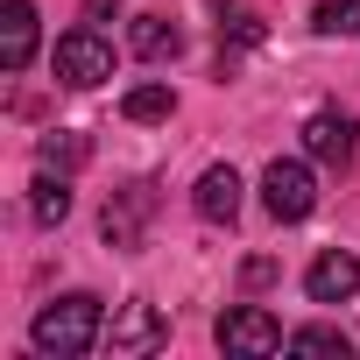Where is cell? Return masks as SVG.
Returning a JSON list of instances; mask_svg holds the SVG:
<instances>
[{
    "mask_svg": "<svg viewBox=\"0 0 360 360\" xmlns=\"http://www.w3.org/2000/svg\"><path fill=\"white\" fill-rule=\"evenodd\" d=\"M99 325H106V304L92 290H71L57 304L36 311V353H57V360H78L99 346Z\"/></svg>",
    "mask_w": 360,
    "mask_h": 360,
    "instance_id": "1",
    "label": "cell"
},
{
    "mask_svg": "<svg viewBox=\"0 0 360 360\" xmlns=\"http://www.w3.org/2000/svg\"><path fill=\"white\" fill-rule=\"evenodd\" d=\"M262 205L283 219V226H297V219H311V205H318V184H311V169L304 162H269L262 169Z\"/></svg>",
    "mask_w": 360,
    "mask_h": 360,
    "instance_id": "2",
    "label": "cell"
},
{
    "mask_svg": "<svg viewBox=\"0 0 360 360\" xmlns=\"http://www.w3.org/2000/svg\"><path fill=\"white\" fill-rule=\"evenodd\" d=\"M57 78L64 85H99V78H113V50L92 36V29H71V36H57Z\"/></svg>",
    "mask_w": 360,
    "mask_h": 360,
    "instance_id": "3",
    "label": "cell"
},
{
    "mask_svg": "<svg viewBox=\"0 0 360 360\" xmlns=\"http://www.w3.org/2000/svg\"><path fill=\"white\" fill-rule=\"evenodd\" d=\"M219 346H226V353H283L290 339H283V325H276L262 304H240V311L219 318Z\"/></svg>",
    "mask_w": 360,
    "mask_h": 360,
    "instance_id": "4",
    "label": "cell"
},
{
    "mask_svg": "<svg viewBox=\"0 0 360 360\" xmlns=\"http://www.w3.org/2000/svg\"><path fill=\"white\" fill-rule=\"evenodd\" d=\"M162 339H169V318L155 304H120V318L106 325V346L113 353H155Z\"/></svg>",
    "mask_w": 360,
    "mask_h": 360,
    "instance_id": "5",
    "label": "cell"
},
{
    "mask_svg": "<svg viewBox=\"0 0 360 360\" xmlns=\"http://www.w3.org/2000/svg\"><path fill=\"white\" fill-rule=\"evenodd\" d=\"M148 212H155V191H148V184H127V191H113V198H106V240H113V248H141V233H148Z\"/></svg>",
    "mask_w": 360,
    "mask_h": 360,
    "instance_id": "6",
    "label": "cell"
},
{
    "mask_svg": "<svg viewBox=\"0 0 360 360\" xmlns=\"http://www.w3.org/2000/svg\"><path fill=\"white\" fill-rule=\"evenodd\" d=\"M304 290H311V304H346V297L360 290V262H353L346 248H325V255L304 269Z\"/></svg>",
    "mask_w": 360,
    "mask_h": 360,
    "instance_id": "7",
    "label": "cell"
},
{
    "mask_svg": "<svg viewBox=\"0 0 360 360\" xmlns=\"http://www.w3.org/2000/svg\"><path fill=\"white\" fill-rule=\"evenodd\" d=\"M353 134H360L353 113H311L304 120V155L311 162H353Z\"/></svg>",
    "mask_w": 360,
    "mask_h": 360,
    "instance_id": "8",
    "label": "cell"
},
{
    "mask_svg": "<svg viewBox=\"0 0 360 360\" xmlns=\"http://www.w3.org/2000/svg\"><path fill=\"white\" fill-rule=\"evenodd\" d=\"M29 57H36V0H8V15H0V64L29 71Z\"/></svg>",
    "mask_w": 360,
    "mask_h": 360,
    "instance_id": "9",
    "label": "cell"
},
{
    "mask_svg": "<svg viewBox=\"0 0 360 360\" xmlns=\"http://www.w3.org/2000/svg\"><path fill=\"white\" fill-rule=\"evenodd\" d=\"M191 205H198V219L233 226V212H240V176H233V169H205L198 191H191Z\"/></svg>",
    "mask_w": 360,
    "mask_h": 360,
    "instance_id": "10",
    "label": "cell"
},
{
    "mask_svg": "<svg viewBox=\"0 0 360 360\" xmlns=\"http://www.w3.org/2000/svg\"><path fill=\"white\" fill-rule=\"evenodd\" d=\"M127 43H134V57H148V64H169L176 50H184V36H176V22H162V15H141V22L127 29Z\"/></svg>",
    "mask_w": 360,
    "mask_h": 360,
    "instance_id": "11",
    "label": "cell"
},
{
    "mask_svg": "<svg viewBox=\"0 0 360 360\" xmlns=\"http://www.w3.org/2000/svg\"><path fill=\"white\" fill-rule=\"evenodd\" d=\"M29 212H36V226H64V212H71V184L57 169H43L36 184H29Z\"/></svg>",
    "mask_w": 360,
    "mask_h": 360,
    "instance_id": "12",
    "label": "cell"
},
{
    "mask_svg": "<svg viewBox=\"0 0 360 360\" xmlns=\"http://www.w3.org/2000/svg\"><path fill=\"white\" fill-rule=\"evenodd\" d=\"M120 113H127V120H169V113H176V92H169V85H134V92L120 99Z\"/></svg>",
    "mask_w": 360,
    "mask_h": 360,
    "instance_id": "13",
    "label": "cell"
},
{
    "mask_svg": "<svg viewBox=\"0 0 360 360\" xmlns=\"http://www.w3.org/2000/svg\"><path fill=\"white\" fill-rule=\"evenodd\" d=\"M290 353H325V360L339 353V360H346V353H353V339H346V332H332V325H304V332H290Z\"/></svg>",
    "mask_w": 360,
    "mask_h": 360,
    "instance_id": "14",
    "label": "cell"
},
{
    "mask_svg": "<svg viewBox=\"0 0 360 360\" xmlns=\"http://www.w3.org/2000/svg\"><path fill=\"white\" fill-rule=\"evenodd\" d=\"M311 22H318V36H360V0H325Z\"/></svg>",
    "mask_w": 360,
    "mask_h": 360,
    "instance_id": "15",
    "label": "cell"
},
{
    "mask_svg": "<svg viewBox=\"0 0 360 360\" xmlns=\"http://www.w3.org/2000/svg\"><path fill=\"white\" fill-rule=\"evenodd\" d=\"M85 155H92L85 134H50V141H43V169H78Z\"/></svg>",
    "mask_w": 360,
    "mask_h": 360,
    "instance_id": "16",
    "label": "cell"
},
{
    "mask_svg": "<svg viewBox=\"0 0 360 360\" xmlns=\"http://www.w3.org/2000/svg\"><path fill=\"white\" fill-rule=\"evenodd\" d=\"M240 283H248V290H262V283H276V262H248V269H240Z\"/></svg>",
    "mask_w": 360,
    "mask_h": 360,
    "instance_id": "17",
    "label": "cell"
}]
</instances>
